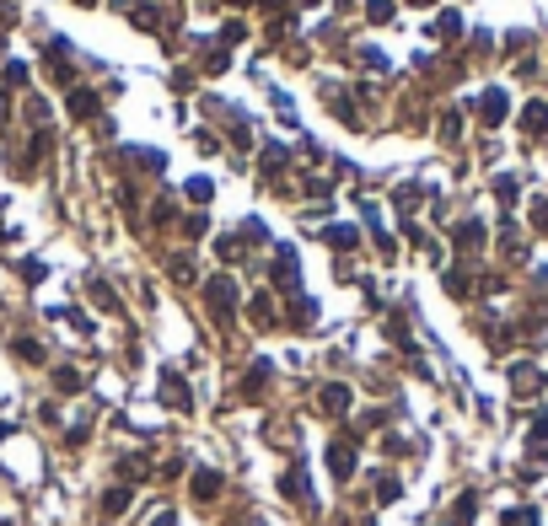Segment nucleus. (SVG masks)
Here are the masks:
<instances>
[{
	"label": "nucleus",
	"instance_id": "obj_6",
	"mask_svg": "<svg viewBox=\"0 0 548 526\" xmlns=\"http://www.w3.org/2000/svg\"><path fill=\"white\" fill-rule=\"evenodd\" d=\"M527 129L532 135H548V102H532L527 108Z\"/></svg>",
	"mask_w": 548,
	"mask_h": 526
},
{
	"label": "nucleus",
	"instance_id": "obj_9",
	"mask_svg": "<svg viewBox=\"0 0 548 526\" xmlns=\"http://www.w3.org/2000/svg\"><path fill=\"white\" fill-rule=\"evenodd\" d=\"M151 526H178V516H172V510H162V516H156Z\"/></svg>",
	"mask_w": 548,
	"mask_h": 526
},
{
	"label": "nucleus",
	"instance_id": "obj_1",
	"mask_svg": "<svg viewBox=\"0 0 548 526\" xmlns=\"http://www.w3.org/2000/svg\"><path fill=\"white\" fill-rule=\"evenodd\" d=\"M479 113H484V124H500L506 119V92H484V108H479Z\"/></svg>",
	"mask_w": 548,
	"mask_h": 526
},
{
	"label": "nucleus",
	"instance_id": "obj_5",
	"mask_svg": "<svg viewBox=\"0 0 548 526\" xmlns=\"http://www.w3.org/2000/svg\"><path fill=\"white\" fill-rule=\"evenodd\" d=\"M328 462H333L339 478H349V473H355V451H349V446H333V457H328Z\"/></svg>",
	"mask_w": 548,
	"mask_h": 526
},
{
	"label": "nucleus",
	"instance_id": "obj_10",
	"mask_svg": "<svg viewBox=\"0 0 548 526\" xmlns=\"http://www.w3.org/2000/svg\"><path fill=\"white\" fill-rule=\"evenodd\" d=\"M538 226H543V231H548V199L538 204Z\"/></svg>",
	"mask_w": 548,
	"mask_h": 526
},
{
	"label": "nucleus",
	"instance_id": "obj_2",
	"mask_svg": "<svg viewBox=\"0 0 548 526\" xmlns=\"http://www.w3.org/2000/svg\"><path fill=\"white\" fill-rule=\"evenodd\" d=\"M162 398H167L172 408H188V387H183L178 376H172V371H167V382H162Z\"/></svg>",
	"mask_w": 548,
	"mask_h": 526
},
{
	"label": "nucleus",
	"instance_id": "obj_3",
	"mask_svg": "<svg viewBox=\"0 0 548 526\" xmlns=\"http://www.w3.org/2000/svg\"><path fill=\"white\" fill-rule=\"evenodd\" d=\"M215 489H221V473H210V467H199V473H194V494H199V500H210Z\"/></svg>",
	"mask_w": 548,
	"mask_h": 526
},
{
	"label": "nucleus",
	"instance_id": "obj_7",
	"mask_svg": "<svg viewBox=\"0 0 548 526\" xmlns=\"http://www.w3.org/2000/svg\"><path fill=\"white\" fill-rule=\"evenodd\" d=\"M323 408H328V414L349 408V392H344V387H323Z\"/></svg>",
	"mask_w": 548,
	"mask_h": 526
},
{
	"label": "nucleus",
	"instance_id": "obj_4",
	"mask_svg": "<svg viewBox=\"0 0 548 526\" xmlns=\"http://www.w3.org/2000/svg\"><path fill=\"white\" fill-rule=\"evenodd\" d=\"M527 446H532V457H548V414L532 425V435H527Z\"/></svg>",
	"mask_w": 548,
	"mask_h": 526
},
{
	"label": "nucleus",
	"instance_id": "obj_8",
	"mask_svg": "<svg viewBox=\"0 0 548 526\" xmlns=\"http://www.w3.org/2000/svg\"><path fill=\"white\" fill-rule=\"evenodd\" d=\"M124 505H129V494H124V489H113V494H108V516H119Z\"/></svg>",
	"mask_w": 548,
	"mask_h": 526
}]
</instances>
